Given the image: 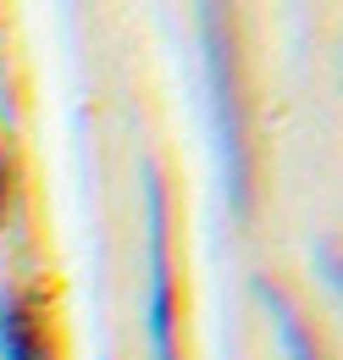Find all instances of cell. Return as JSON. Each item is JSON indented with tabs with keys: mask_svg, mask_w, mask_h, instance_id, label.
Masks as SVG:
<instances>
[{
	"mask_svg": "<svg viewBox=\"0 0 343 360\" xmlns=\"http://www.w3.org/2000/svg\"><path fill=\"white\" fill-rule=\"evenodd\" d=\"M200 61H205V100H211V139L221 188L238 217H250L255 188V150H250V94H244V56H238V11L233 0H200Z\"/></svg>",
	"mask_w": 343,
	"mask_h": 360,
	"instance_id": "obj_1",
	"label": "cell"
},
{
	"mask_svg": "<svg viewBox=\"0 0 343 360\" xmlns=\"http://www.w3.org/2000/svg\"><path fill=\"white\" fill-rule=\"evenodd\" d=\"M144 338L150 360H183L177 349V266H172L167 178L144 167Z\"/></svg>",
	"mask_w": 343,
	"mask_h": 360,
	"instance_id": "obj_2",
	"label": "cell"
},
{
	"mask_svg": "<svg viewBox=\"0 0 343 360\" xmlns=\"http://www.w3.org/2000/svg\"><path fill=\"white\" fill-rule=\"evenodd\" d=\"M0 360H56L50 327L34 294H6L0 300Z\"/></svg>",
	"mask_w": 343,
	"mask_h": 360,
	"instance_id": "obj_3",
	"label": "cell"
},
{
	"mask_svg": "<svg viewBox=\"0 0 343 360\" xmlns=\"http://www.w3.org/2000/svg\"><path fill=\"white\" fill-rule=\"evenodd\" d=\"M260 305L271 311V327H277V338H283V355H288V360H327V355H321V344H316V333L304 327L299 305H294L283 288L260 283Z\"/></svg>",
	"mask_w": 343,
	"mask_h": 360,
	"instance_id": "obj_4",
	"label": "cell"
},
{
	"mask_svg": "<svg viewBox=\"0 0 343 360\" xmlns=\"http://www.w3.org/2000/svg\"><path fill=\"white\" fill-rule=\"evenodd\" d=\"M316 266H321V277L338 288V300H343V250L332 244V238H321V244H316Z\"/></svg>",
	"mask_w": 343,
	"mask_h": 360,
	"instance_id": "obj_5",
	"label": "cell"
},
{
	"mask_svg": "<svg viewBox=\"0 0 343 360\" xmlns=\"http://www.w3.org/2000/svg\"><path fill=\"white\" fill-rule=\"evenodd\" d=\"M6 211H11V155L0 144V227H6Z\"/></svg>",
	"mask_w": 343,
	"mask_h": 360,
	"instance_id": "obj_6",
	"label": "cell"
}]
</instances>
